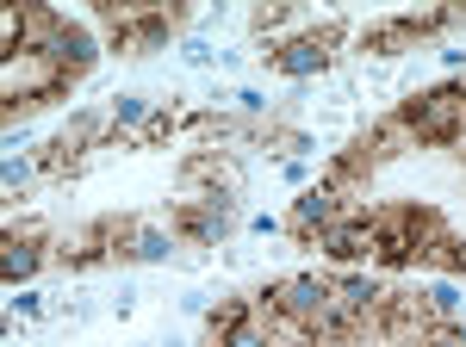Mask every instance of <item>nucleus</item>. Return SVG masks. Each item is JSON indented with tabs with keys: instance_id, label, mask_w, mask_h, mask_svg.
Here are the masks:
<instances>
[{
	"instance_id": "7",
	"label": "nucleus",
	"mask_w": 466,
	"mask_h": 347,
	"mask_svg": "<svg viewBox=\"0 0 466 347\" xmlns=\"http://www.w3.org/2000/svg\"><path fill=\"white\" fill-rule=\"evenodd\" d=\"M329 292H336V304H349V311L355 316H373L380 311V285H373V279H342V285H329Z\"/></svg>"
},
{
	"instance_id": "16",
	"label": "nucleus",
	"mask_w": 466,
	"mask_h": 347,
	"mask_svg": "<svg viewBox=\"0 0 466 347\" xmlns=\"http://www.w3.org/2000/svg\"><path fill=\"white\" fill-rule=\"evenodd\" d=\"M25 180H32V162L13 155V162H6V186H25Z\"/></svg>"
},
{
	"instance_id": "5",
	"label": "nucleus",
	"mask_w": 466,
	"mask_h": 347,
	"mask_svg": "<svg viewBox=\"0 0 466 347\" xmlns=\"http://www.w3.org/2000/svg\"><path fill=\"white\" fill-rule=\"evenodd\" d=\"M336 217H342V211H336V193H329V186H311V193L299 199V230H318L323 236Z\"/></svg>"
},
{
	"instance_id": "6",
	"label": "nucleus",
	"mask_w": 466,
	"mask_h": 347,
	"mask_svg": "<svg viewBox=\"0 0 466 347\" xmlns=\"http://www.w3.org/2000/svg\"><path fill=\"white\" fill-rule=\"evenodd\" d=\"M329 63V37H305V44H292V50H280V69L287 74H311Z\"/></svg>"
},
{
	"instance_id": "1",
	"label": "nucleus",
	"mask_w": 466,
	"mask_h": 347,
	"mask_svg": "<svg viewBox=\"0 0 466 347\" xmlns=\"http://www.w3.org/2000/svg\"><path fill=\"white\" fill-rule=\"evenodd\" d=\"M398 124L417 131V143H454L466 131V87H430L398 105Z\"/></svg>"
},
{
	"instance_id": "4",
	"label": "nucleus",
	"mask_w": 466,
	"mask_h": 347,
	"mask_svg": "<svg viewBox=\"0 0 466 347\" xmlns=\"http://www.w3.org/2000/svg\"><path fill=\"white\" fill-rule=\"evenodd\" d=\"M44 56H50V63H56L63 74H81L87 63H94V37L75 32V25H56V37L44 44Z\"/></svg>"
},
{
	"instance_id": "10",
	"label": "nucleus",
	"mask_w": 466,
	"mask_h": 347,
	"mask_svg": "<svg viewBox=\"0 0 466 347\" xmlns=\"http://www.w3.org/2000/svg\"><path fill=\"white\" fill-rule=\"evenodd\" d=\"M0 273L13 279V285H19V279H32V273H37V248H32V243H19V236H6V254H0Z\"/></svg>"
},
{
	"instance_id": "15",
	"label": "nucleus",
	"mask_w": 466,
	"mask_h": 347,
	"mask_svg": "<svg viewBox=\"0 0 466 347\" xmlns=\"http://www.w3.org/2000/svg\"><path fill=\"white\" fill-rule=\"evenodd\" d=\"M430 304H435V311H454V304H461V292H454V285L441 279V285H435V292H430Z\"/></svg>"
},
{
	"instance_id": "8",
	"label": "nucleus",
	"mask_w": 466,
	"mask_h": 347,
	"mask_svg": "<svg viewBox=\"0 0 466 347\" xmlns=\"http://www.w3.org/2000/svg\"><path fill=\"white\" fill-rule=\"evenodd\" d=\"M237 329H255V304H249V298H230V304H218V311H212V342L237 335Z\"/></svg>"
},
{
	"instance_id": "14",
	"label": "nucleus",
	"mask_w": 466,
	"mask_h": 347,
	"mask_svg": "<svg viewBox=\"0 0 466 347\" xmlns=\"http://www.w3.org/2000/svg\"><path fill=\"white\" fill-rule=\"evenodd\" d=\"M212 347H268V335H261V329H237V335H224V342H212Z\"/></svg>"
},
{
	"instance_id": "9",
	"label": "nucleus",
	"mask_w": 466,
	"mask_h": 347,
	"mask_svg": "<svg viewBox=\"0 0 466 347\" xmlns=\"http://www.w3.org/2000/svg\"><path fill=\"white\" fill-rule=\"evenodd\" d=\"M180 230H187V236H199V243H212V236H224V230H230V217H224V205H206V211H180Z\"/></svg>"
},
{
	"instance_id": "12",
	"label": "nucleus",
	"mask_w": 466,
	"mask_h": 347,
	"mask_svg": "<svg viewBox=\"0 0 466 347\" xmlns=\"http://www.w3.org/2000/svg\"><path fill=\"white\" fill-rule=\"evenodd\" d=\"M131 254H137V261H162V254H168V236H162V230H131Z\"/></svg>"
},
{
	"instance_id": "13",
	"label": "nucleus",
	"mask_w": 466,
	"mask_h": 347,
	"mask_svg": "<svg viewBox=\"0 0 466 347\" xmlns=\"http://www.w3.org/2000/svg\"><path fill=\"white\" fill-rule=\"evenodd\" d=\"M112 118H118V124H144L149 112H144V100H118V105H112Z\"/></svg>"
},
{
	"instance_id": "11",
	"label": "nucleus",
	"mask_w": 466,
	"mask_h": 347,
	"mask_svg": "<svg viewBox=\"0 0 466 347\" xmlns=\"http://www.w3.org/2000/svg\"><path fill=\"white\" fill-rule=\"evenodd\" d=\"M404 44H410L404 19H392V25H373V32H367V50H380V56H398Z\"/></svg>"
},
{
	"instance_id": "3",
	"label": "nucleus",
	"mask_w": 466,
	"mask_h": 347,
	"mask_svg": "<svg viewBox=\"0 0 466 347\" xmlns=\"http://www.w3.org/2000/svg\"><path fill=\"white\" fill-rule=\"evenodd\" d=\"M318 243L329 248L336 261H360V254H373V217H336Z\"/></svg>"
},
{
	"instance_id": "2",
	"label": "nucleus",
	"mask_w": 466,
	"mask_h": 347,
	"mask_svg": "<svg viewBox=\"0 0 466 347\" xmlns=\"http://www.w3.org/2000/svg\"><path fill=\"white\" fill-rule=\"evenodd\" d=\"M329 298H336V292H329L323 279H287V285L274 292V311H280V316H292V322L305 329V322H311V316H318L323 304H329Z\"/></svg>"
}]
</instances>
